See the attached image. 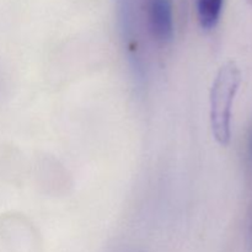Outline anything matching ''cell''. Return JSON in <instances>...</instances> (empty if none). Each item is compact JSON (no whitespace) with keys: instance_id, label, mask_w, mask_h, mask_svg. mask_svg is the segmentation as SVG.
Listing matches in <instances>:
<instances>
[{"instance_id":"obj_1","label":"cell","mask_w":252,"mask_h":252,"mask_svg":"<svg viewBox=\"0 0 252 252\" xmlns=\"http://www.w3.org/2000/svg\"><path fill=\"white\" fill-rule=\"evenodd\" d=\"M241 83V71L234 62L219 69L211 90V125L214 138L220 145L230 143L231 108Z\"/></svg>"},{"instance_id":"obj_2","label":"cell","mask_w":252,"mask_h":252,"mask_svg":"<svg viewBox=\"0 0 252 252\" xmlns=\"http://www.w3.org/2000/svg\"><path fill=\"white\" fill-rule=\"evenodd\" d=\"M147 17L154 39L162 44L169 43L174 37L172 0H147Z\"/></svg>"},{"instance_id":"obj_3","label":"cell","mask_w":252,"mask_h":252,"mask_svg":"<svg viewBox=\"0 0 252 252\" xmlns=\"http://www.w3.org/2000/svg\"><path fill=\"white\" fill-rule=\"evenodd\" d=\"M224 0H196L199 24L203 29L212 30L220 19Z\"/></svg>"},{"instance_id":"obj_4","label":"cell","mask_w":252,"mask_h":252,"mask_svg":"<svg viewBox=\"0 0 252 252\" xmlns=\"http://www.w3.org/2000/svg\"><path fill=\"white\" fill-rule=\"evenodd\" d=\"M251 150H252V142H251Z\"/></svg>"}]
</instances>
